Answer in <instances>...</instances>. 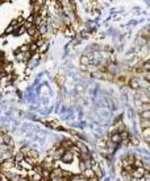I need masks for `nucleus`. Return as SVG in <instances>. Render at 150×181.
<instances>
[{"label": "nucleus", "instance_id": "13", "mask_svg": "<svg viewBox=\"0 0 150 181\" xmlns=\"http://www.w3.org/2000/svg\"><path fill=\"white\" fill-rule=\"evenodd\" d=\"M80 64H82L83 66H90L91 59L88 58L87 56H82V57H80Z\"/></svg>", "mask_w": 150, "mask_h": 181}, {"label": "nucleus", "instance_id": "12", "mask_svg": "<svg viewBox=\"0 0 150 181\" xmlns=\"http://www.w3.org/2000/svg\"><path fill=\"white\" fill-rule=\"evenodd\" d=\"M140 118L145 120H150V110L147 111H140Z\"/></svg>", "mask_w": 150, "mask_h": 181}, {"label": "nucleus", "instance_id": "2", "mask_svg": "<svg viewBox=\"0 0 150 181\" xmlns=\"http://www.w3.org/2000/svg\"><path fill=\"white\" fill-rule=\"evenodd\" d=\"M146 169H145V167H140V168H134V171L132 172V176L136 178H138V180H141V178H144V176L146 175Z\"/></svg>", "mask_w": 150, "mask_h": 181}, {"label": "nucleus", "instance_id": "26", "mask_svg": "<svg viewBox=\"0 0 150 181\" xmlns=\"http://www.w3.org/2000/svg\"><path fill=\"white\" fill-rule=\"evenodd\" d=\"M49 126H50V127H53V128H59V126L57 124V122H51Z\"/></svg>", "mask_w": 150, "mask_h": 181}, {"label": "nucleus", "instance_id": "25", "mask_svg": "<svg viewBox=\"0 0 150 181\" xmlns=\"http://www.w3.org/2000/svg\"><path fill=\"white\" fill-rule=\"evenodd\" d=\"M144 181H150V173L146 172V175L144 176Z\"/></svg>", "mask_w": 150, "mask_h": 181}, {"label": "nucleus", "instance_id": "6", "mask_svg": "<svg viewBox=\"0 0 150 181\" xmlns=\"http://www.w3.org/2000/svg\"><path fill=\"white\" fill-rule=\"evenodd\" d=\"M74 145H75V144L72 143V141L70 140V139H65V140H63L62 143H61V147L65 148L66 151H67V150H71V148L74 147Z\"/></svg>", "mask_w": 150, "mask_h": 181}, {"label": "nucleus", "instance_id": "22", "mask_svg": "<svg viewBox=\"0 0 150 181\" xmlns=\"http://www.w3.org/2000/svg\"><path fill=\"white\" fill-rule=\"evenodd\" d=\"M142 136H144V137L150 136V128H145L144 132H142Z\"/></svg>", "mask_w": 150, "mask_h": 181}, {"label": "nucleus", "instance_id": "10", "mask_svg": "<svg viewBox=\"0 0 150 181\" xmlns=\"http://www.w3.org/2000/svg\"><path fill=\"white\" fill-rule=\"evenodd\" d=\"M121 176H122V181H130L132 178H133V176H132V173H130V172L125 171V169H122Z\"/></svg>", "mask_w": 150, "mask_h": 181}, {"label": "nucleus", "instance_id": "7", "mask_svg": "<svg viewBox=\"0 0 150 181\" xmlns=\"http://www.w3.org/2000/svg\"><path fill=\"white\" fill-rule=\"evenodd\" d=\"M92 169H94L95 175H96L99 178L103 177V171H101V168H100V165L97 164V163H94V164H92Z\"/></svg>", "mask_w": 150, "mask_h": 181}, {"label": "nucleus", "instance_id": "3", "mask_svg": "<svg viewBox=\"0 0 150 181\" xmlns=\"http://www.w3.org/2000/svg\"><path fill=\"white\" fill-rule=\"evenodd\" d=\"M111 141L112 143H115V144H119V143H121L122 141V137H121V134L120 132H113L112 135H111Z\"/></svg>", "mask_w": 150, "mask_h": 181}, {"label": "nucleus", "instance_id": "28", "mask_svg": "<svg viewBox=\"0 0 150 181\" xmlns=\"http://www.w3.org/2000/svg\"><path fill=\"white\" fill-rule=\"evenodd\" d=\"M147 172H149V173H150V169H149V171H147Z\"/></svg>", "mask_w": 150, "mask_h": 181}, {"label": "nucleus", "instance_id": "11", "mask_svg": "<svg viewBox=\"0 0 150 181\" xmlns=\"http://www.w3.org/2000/svg\"><path fill=\"white\" fill-rule=\"evenodd\" d=\"M129 86H130L132 89H140L141 86H140V82H138V79H136V78H132L130 81H129Z\"/></svg>", "mask_w": 150, "mask_h": 181}, {"label": "nucleus", "instance_id": "23", "mask_svg": "<svg viewBox=\"0 0 150 181\" xmlns=\"http://www.w3.org/2000/svg\"><path fill=\"white\" fill-rule=\"evenodd\" d=\"M144 78H145V81H147L150 83V72H145L144 73Z\"/></svg>", "mask_w": 150, "mask_h": 181}, {"label": "nucleus", "instance_id": "16", "mask_svg": "<svg viewBox=\"0 0 150 181\" xmlns=\"http://www.w3.org/2000/svg\"><path fill=\"white\" fill-rule=\"evenodd\" d=\"M147 110H150V103L149 102H145L141 105L140 107V111H147Z\"/></svg>", "mask_w": 150, "mask_h": 181}, {"label": "nucleus", "instance_id": "27", "mask_svg": "<svg viewBox=\"0 0 150 181\" xmlns=\"http://www.w3.org/2000/svg\"><path fill=\"white\" fill-rule=\"evenodd\" d=\"M100 178L97 177V176H94V177H91V178H88V181H99Z\"/></svg>", "mask_w": 150, "mask_h": 181}, {"label": "nucleus", "instance_id": "8", "mask_svg": "<svg viewBox=\"0 0 150 181\" xmlns=\"http://www.w3.org/2000/svg\"><path fill=\"white\" fill-rule=\"evenodd\" d=\"M92 78L104 79V78H105V72H103V70H96V72L92 73Z\"/></svg>", "mask_w": 150, "mask_h": 181}, {"label": "nucleus", "instance_id": "21", "mask_svg": "<svg viewBox=\"0 0 150 181\" xmlns=\"http://www.w3.org/2000/svg\"><path fill=\"white\" fill-rule=\"evenodd\" d=\"M120 134H121L122 140H128V139H129V134L126 131H122V132H120Z\"/></svg>", "mask_w": 150, "mask_h": 181}, {"label": "nucleus", "instance_id": "4", "mask_svg": "<svg viewBox=\"0 0 150 181\" xmlns=\"http://www.w3.org/2000/svg\"><path fill=\"white\" fill-rule=\"evenodd\" d=\"M75 145L79 148L80 153H84V155H90V150H88V147L84 143H82V141H78V143L75 144Z\"/></svg>", "mask_w": 150, "mask_h": 181}, {"label": "nucleus", "instance_id": "17", "mask_svg": "<svg viewBox=\"0 0 150 181\" xmlns=\"http://www.w3.org/2000/svg\"><path fill=\"white\" fill-rule=\"evenodd\" d=\"M65 34L66 36H69V37H72V36H74V31L71 29V27H69V28L65 29Z\"/></svg>", "mask_w": 150, "mask_h": 181}, {"label": "nucleus", "instance_id": "18", "mask_svg": "<svg viewBox=\"0 0 150 181\" xmlns=\"http://www.w3.org/2000/svg\"><path fill=\"white\" fill-rule=\"evenodd\" d=\"M142 69H144L145 72H150V59L142 64Z\"/></svg>", "mask_w": 150, "mask_h": 181}, {"label": "nucleus", "instance_id": "14", "mask_svg": "<svg viewBox=\"0 0 150 181\" xmlns=\"http://www.w3.org/2000/svg\"><path fill=\"white\" fill-rule=\"evenodd\" d=\"M141 128L145 130V128H150V120H145V119H141V123H140Z\"/></svg>", "mask_w": 150, "mask_h": 181}, {"label": "nucleus", "instance_id": "20", "mask_svg": "<svg viewBox=\"0 0 150 181\" xmlns=\"http://www.w3.org/2000/svg\"><path fill=\"white\" fill-rule=\"evenodd\" d=\"M28 156L33 157V159H37V157H38V152H37V151H34V150H30V152H29Z\"/></svg>", "mask_w": 150, "mask_h": 181}, {"label": "nucleus", "instance_id": "9", "mask_svg": "<svg viewBox=\"0 0 150 181\" xmlns=\"http://www.w3.org/2000/svg\"><path fill=\"white\" fill-rule=\"evenodd\" d=\"M51 176H57V177H63V169L59 167H55V168L51 171Z\"/></svg>", "mask_w": 150, "mask_h": 181}, {"label": "nucleus", "instance_id": "15", "mask_svg": "<svg viewBox=\"0 0 150 181\" xmlns=\"http://www.w3.org/2000/svg\"><path fill=\"white\" fill-rule=\"evenodd\" d=\"M75 175H72L71 172L69 171H63V178H69V180H72Z\"/></svg>", "mask_w": 150, "mask_h": 181}, {"label": "nucleus", "instance_id": "19", "mask_svg": "<svg viewBox=\"0 0 150 181\" xmlns=\"http://www.w3.org/2000/svg\"><path fill=\"white\" fill-rule=\"evenodd\" d=\"M140 167H145V165H144V161H142V160H140V159H136V161H134V168H140Z\"/></svg>", "mask_w": 150, "mask_h": 181}, {"label": "nucleus", "instance_id": "5", "mask_svg": "<svg viewBox=\"0 0 150 181\" xmlns=\"http://www.w3.org/2000/svg\"><path fill=\"white\" fill-rule=\"evenodd\" d=\"M95 175V172L92 168H87L84 172H82V178H91V177H94Z\"/></svg>", "mask_w": 150, "mask_h": 181}, {"label": "nucleus", "instance_id": "24", "mask_svg": "<svg viewBox=\"0 0 150 181\" xmlns=\"http://www.w3.org/2000/svg\"><path fill=\"white\" fill-rule=\"evenodd\" d=\"M130 141L133 145H138V139L137 137H130Z\"/></svg>", "mask_w": 150, "mask_h": 181}, {"label": "nucleus", "instance_id": "1", "mask_svg": "<svg viewBox=\"0 0 150 181\" xmlns=\"http://www.w3.org/2000/svg\"><path fill=\"white\" fill-rule=\"evenodd\" d=\"M75 156H76V155H75L71 150H67L65 153H63V156H62V159L61 160H62L63 163H66V164H71V163L74 161Z\"/></svg>", "mask_w": 150, "mask_h": 181}]
</instances>
